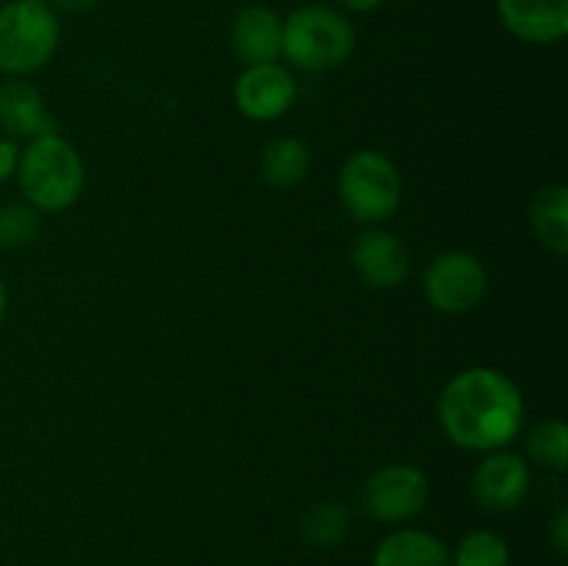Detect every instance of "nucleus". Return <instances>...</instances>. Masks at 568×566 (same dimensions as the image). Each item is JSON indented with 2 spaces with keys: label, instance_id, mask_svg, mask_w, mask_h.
I'll return each mask as SVG.
<instances>
[{
  "label": "nucleus",
  "instance_id": "39448f33",
  "mask_svg": "<svg viewBox=\"0 0 568 566\" xmlns=\"http://www.w3.org/2000/svg\"><path fill=\"white\" fill-rule=\"evenodd\" d=\"M338 200L355 222L383 225L403 203V178L397 164L381 150H358L338 172Z\"/></svg>",
  "mask_w": 568,
  "mask_h": 566
},
{
  "label": "nucleus",
  "instance_id": "1a4fd4ad",
  "mask_svg": "<svg viewBox=\"0 0 568 566\" xmlns=\"http://www.w3.org/2000/svg\"><path fill=\"white\" fill-rule=\"evenodd\" d=\"M233 100L242 117L253 122L281 120L297 100V81L281 61L244 67L233 87Z\"/></svg>",
  "mask_w": 568,
  "mask_h": 566
},
{
  "label": "nucleus",
  "instance_id": "aec40b11",
  "mask_svg": "<svg viewBox=\"0 0 568 566\" xmlns=\"http://www.w3.org/2000/svg\"><path fill=\"white\" fill-rule=\"evenodd\" d=\"M42 233V214L28 203L0 205V250H20Z\"/></svg>",
  "mask_w": 568,
  "mask_h": 566
},
{
  "label": "nucleus",
  "instance_id": "6ab92c4d",
  "mask_svg": "<svg viewBox=\"0 0 568 566\" xmlns=\"http://www.w3.org/2000/svg\"><path fill=\"white\" fill-rule=\"evenodd\" d=\"M453 566H510V544L494 530H469L449 549Z\"/></svg>",
  "mask_w": 568,
  "mask_h": 566
},
{
  "label": "nucleus",
  "instance_id": "5701e85b",
  "mask_svg": "<svg viewBox=\"0 0 568 566\" xmlns=\"http://www.w3.org/2000/svg\"><path fill=\"white\" fill-rule=\"evenodd\" d=\"M100 0H48V6L53 11H67V14H87L98 6Z\"/></svg>",
  "mask_w": 568,
  "mask_h": 566
},
{
  "label": "nucleus",
  "instance_id": "412c9836",
  "mask_svg": "<svg viewBox=\"0 0 568 566\" xmlns=\"http://www.w3.org/2000/svg\"><path fill=\"white\" fill-rule=\"evenodd\" d=\"M549 547H552V553L558 555L560 560L568 555V508L555 511L552 522H549Z\"/></svg>",
  "mask_w": 568,
  "mask_h": 566
},
{
  "label": "nucleus",
  "instance_id": "423d86ee",
  "mask_svg": "<svg viewBox=\"0 0 568 566\" xmlns=\"http://www.w3.org/2000/svg\"><path fill=\"white\" fill-rule=\"evenodd\" d=\"M425 300L442 314H469L488 292V270L469 250H447L427 264Z\"/></svg>",
  "mask_w": 568,
  "mask_h": 566
},
{
  "label": "nucleus",
  "instance_id": "f03ea898",
  "mask_svg": "<svg viewBox=\"0 0 568 566\" xmlns=\"http://www.w3.org/2000/svg\"><path fill=\"white\" fill-rule=\"evenodd\" d=\"M17 183L22 200L39 214H61L81 200L87 186V166L70 139L55 131L28 139L17 161Z\"/></svg>",
  "mask_w": 568,
  "mask_h": 566
},
{
  "label": "nucleus",
  "instance_id": "0eeeda50",
  "mask_svg": "<svg viewBox=\"0 0 568 566\" xmlns=\"http://www.w3.org/2000/svg\"><path fill=\"white\" fill-rule=\"evenodd\" d=\"M430 481L414 464H388L361 486V508L383 525H405L425 511Z\"/></svg>",
  "mask_w": 568,
  "mask_h": 566
},
{
  "label": "nucleus",
  "instance_id": "a211bd4d",
  "mask_svg": "<svg viewBox=\"0 0 568 566\" xmlns=\"http://www.w3.org/2000/svg\"><path fill=\"white\" fill-rule=\"evenodd\" d=\"M527 455L549 472H566L568 466V427L564 420H544L527 433Z\"/></svg>",
  "mask_w": 568,
  "mask_h": 566
},
{
  "label": "nucleus",
  "instance_id": "f257e3e1",
  "mask_svg": "<svg viewBox=\"0 0 568 566\" xmlns=\"http://www.w3.org/2000/svg\"><path fill=\"white\" fill-rule=\"evenodd\" d=\"M442 431L455 447L469 453L505 449L525 425V397L516 381L494 366L458 372L436 403Z\"/></svg>",
  "mask_w": 568,
  "mask_h": 566
},
{
  "label": "nucleus",
  "instance_id": "7ed1b4c3",
  "mask_svg": "<svg viewBox=\"0 0 568 566\" xmlns=\"http://www.w3.org/2000/svg\"><path fill=\"white\" fill-rule=\"evenodd\" d=\"M355 28L344 11L308 3L283 17V59L303 72H331L347 64Z\"/></svg>",
  "mask_w": 568,
  "mask_h": 566
},
{
  "label": "nucleus",
  "instance_id": "6e6552de",
  "mask_svg": "<svg viewBox=\"0 0 568 566\" xmlns=\"http://www.w3.org/2000/svg\"><path fill=\"white\" fill-rule=\"evenodd\" d=\"M530 492V464L519 453L491 449L471 472V499L488 514H510Z\"/></svg>",
  "mask_w": 568,
  "mask_h": 566
},
{
  "label": "nucleus",
  "instance_id": "2eb2a0df",
  "mask_svg": "<svg viewBox=\"0 0 568 566\" xmlns=\"http://www.w3.org/2000/svg\"><path fill=\"white\" fill-rule=\"evenodd\" d=\"M530 225L541 247L564 259L568 253V189L564 183H549L532 198Z\"/></svg>",
  "mask_w": 568,
  "mask_h": 566
},
{
  "label": "nucleus",
  "instance_id": "dca6fc26",
  "mask_svg": "<svg viewBox=\"0 0 568 566\" xmlns=\"http://www.w3.org/2000/svg\"><path fill=\"white\" fill-rule=\"evenodd\" d=\"M258 172L272 189H294L308 178L311 153L305 142L294 137H277L264 144Z\"/></svg>",
  "mask_w": 568,
  "mask_h": 566
},
{
  "label": "nucleus",
  "instance_id": "b1692460",
  "mask_svg": "<svg viewBox=\"0 0 568 566\" xmlns=\"http://www.w3.org/2000/svg\"><path fill=\"white\" fill-rule=\"evenodd\" d=\"M344 11H353V14H369V11L381 9L386 0H336Z\"/></svg>",
  "mask_w": 568,
  "mask_h": 566
},
{
  "label": "nucleus",
  "instance_id": "f8f14e48",
  "mask_svg": "<svg viewBox=\"0 0 568 566\" xmlns=\"http://www.w3.org/2000/svg\"><path fill=\"white\" fill-rule=\"evenodd\" d=\"M231 50L244 67L270 64L283 55V17L270 6H247L231 26Z\"/></svg>",
  "mask_w": 568,
  "mask_h": 566
},
{
  "label": "nucleus",
  "instance_id": "9b49d317",
  "mask_svg": "<svg viewBox=\"0 0 568 566\" xmlns=\"http://www.w3.org/2000/svg\"><path fill=\"white\" fill-rule=\"evenodd\" d=\"M503 26L527 44H555L568 33V0H494Z\"/></svg>",
  "mask_w": 568,
  "mask_h": 566
},
{
  "label": "nucleus",
  "instance_id": "4468645a",
  "mask_svg": "<svg viewBox=\"0 0 568 566\" xmlns=\"http://www.w3.org/2000/svg\"><path fill=\"white\" fill-rule=\"evenodd\" d=\"M372 566H453L449 547L430 530L397 527L381 538L372 555Z\"/></svg>",
  "mask_w": 568,
  "mask_h": 566
},
{
  "label": "nucleus",
  "instance_id": "f3484780",
  "mask_svg": "<svg viewBox=\"0 0 568 566\" xmlns=\"http://www.w3.org/2000/svg\"><path fill=\"white\" fill-rule=\"evenodd\" d=\"M353 527V514L347 505L336 503H316L300 519V536L311 544V547H336L349 536Z\"/></svg>",
  "mask_w": 568,
  "mask_h": 566
},
{
  "label": "nucleus",
  "instance_id": "a878e982",
  "mask_svg": "<svg viewBox=\"0 0 568 566\" xmlns=\"http://www.w3.org/2000/svg\"><path fill=\"white\" fill-rule=\"evenodd\" d=\"M28 3H44V6H48V0H28Z\"/></svg>",
  "mask_w": 568,
  "mask_h": 566
},
{
  "label": "nucleus",
  "instance_id": "ddd939ff",
  "mask_svg": "<svg viewBox=\"0 0 568 566\" xmlns=\"http://www.w3.org/2000/svg\"><path fill=\"white\" fill-rule=\"evenodd\" d=\"M0 131L9 139H33L53 131L42 92L28 78L0 83Z\"/></svg>",
  "mask_w": 568,
  "mask_h": 566
},
{
  "label": "nucleus",
  "instance_id": "9d476101",
  "mask_svg": "<svg viewBox=\"0 0 568 566\" xmlns=\"http://www.w3.org/2000/svg\"><path fill=\"white\" fill-rule=\"evenodd\" d=\"M349 259H353L355 275L369 289L403 286L410 272V255L403 239L381 225H372L358 233Z\"/></svg>",
  "mask_w": 568,
  "mask_h": 566
},
{
  "label": "nucleus",
  "instance_id": "393cba45",
  "mask_svg": "<svg viewBox=\"0 0 568 566\" xmlns=\"http://www.w3.org/2000/svg\"><path fill=\"white\" fill-rule=\"evenodd\" d=\"M6 311H9V292H6V283L0 277V322L6 320Z\"/></svg>",
  "mask_w": 568,
  "mask_h": 566
},
{
  "label": "nucleus",
  "instance_id": "20e7f679",
  "mask_svg": "<svg viewBox=\"0 0 568 566\" xmlns=\"http://www.w3.org/2000/svg\"><path fill=\"white\" fill-rule=\"evenodd\" d=\"M59 17L50 6L9 0L0 6V72L28 78L42 70L59 48Z\"/></svg>",
  "mask_w": 568,
  "mask_h": 566
},
{
  "label": "nucleus",
  "instance_id": "4be33fe9",
  "mask_svg": "<svg viewBox=\"0 0 568 566\" xmlns=\"http://www.w3.org/2000/svg\"><path fill=\"white\" fill-rule=\"evenodd\" d=\"M17 161H20V148H17V139L0 137V183H6L9 178H14Z\"/></svg>",
  "mask_w": 568,
  "mask_h": 566
}]
</instances>
